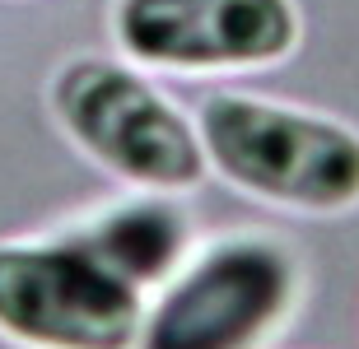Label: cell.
I'll list each match as a JSON object with an SVG mask.
<instances>
[{
    "instance_id": "obj_4",
    "label": "cell",
    "mask_w": 359,
    "mask_h": 349,
    "mask_svg": "<svg viewBox=\"0 0 359 349\" xmlns=\"http://www.w3.org/2000/svg\"><path fill=\"white\" fill-rule=\"evenodd\" d=\"M145 289L89 238L0 242V336L19 349H135Z\"/></svg>"
},
{
    "instance_id": "obj_6",
    "label": "cell",
    "mask_w": 359,
    "mask_h": 349,
    "mask_svg": "<svg viewBox=\"0 0 359 349\" xmlns=\"http://www.w3.org/2000/svg\"><path fill=\"white\" fill-rule=\"evenodd\" d=\"M80 238H89L112 266L145 284H163L177 270V261L187 256V219L177 205L168 201H131V205H112L103 219L84 224Z\"/></svg>"
},
{
    "instance_id": "obj_3",
    "label": "cell",
    "mask_w": 359,
    "mask_h": 349,
    "mask_svg": "<svg viewBox=\"0 0 359 349\" xmlns=\"http://www.w3.org/2000/svg\"><path fill=\"white\" fill-rule=\"evenodd\" d=\"M299 280V256L280 238H219L145 303L135 349H262L290 322Z\"/></svg>"
},
{
    "instance_id": "obj_5",
    "label": "cell",
    "mask_w": 359,
    "mask_h": 349,
    "mask_svg": "<svg viewBox=\"0 0 359 349\" xmlns=\"http://www.w3.org/2000/svg\"><path fill=\"white\" fill-rule=\"evenodd\" d=\"M112 38L135 66L224 75L290 61L304 19L294 0H117Z\"/></svg>"
},
{
    "instance_id": "obj_1",
    "label": "cell",
    "mask_w": 359,
    "mask_h": 349,
    "mask_svg": "<svg viewBox=\"0 0 359 349\" xmlns=\"http://www.w3.org/2000/svg\"><path fill=\"white\" fill-rule=\"evenodd\" d=\"M205 163L229 187L304 215L359 205V131L252 94H210L196 112Z\"/></svg>"
},
{
    "instance_id": "obj_2",
    "label": "cell",
    "mask_w": 359,
    "mask_h": 349,
    "mask_svg": "<svg viewBox=\"0 0 359 349\" xmlns=\"http://www.w3.org/2000/svg\"><path fill=\"white\" fill-rule=\"evenodd\" d=\"M56 126L103 173L140 191H187L205 177L196 121L112 56H70L47 89Z\"/></svg>"
}]
</instances>
